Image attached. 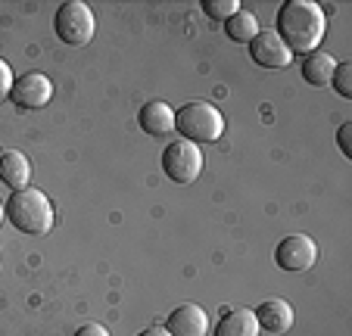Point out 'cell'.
<instances>
[{
    "mask_svg": "<svg viewBox=\"0 0 352 336\" xmlns=\"http://www.w3.org/2000/svg\"><path fill=\"white\" fill-rule=\"evenodd\" d=\"M290 53H312L327 34V13L315 0H287L278 10V28H274Z\"/></svg>",
    "mask_w": 352,
    "mask_h": 336,
    "instance_id": "1",
    "label": "cell"
},
{
    "mask_svg": "<svg viewBox=\"0 0 352 336\" xmlns=\"http://www.w3.org/2000/svg\"><path fill=\"white\" fill-rule=\"evenodd\" d=\"M3 215L16 231L28 234V237H44L54 231V205L34 187L10 193V199L3 203Z\"/></svg>",
    "mask_w": 352,
    "mask_h": 336,
    "instance_id": "2",
    "label": "cell"
},
{
    "mask_svg": "<svg viewBox=\"0 0 352 336\" xmlns=\"http://www.w3.org/2000/svg\"><path fill=\"white\" fill-rule=\"evenodd\" d=\"M175 128L181 140L190 144H215L225 134V115L212 103H187L175 112Z\"/></svg>",
    "mask_w": 352,
    "mask_h": 336,
    "instance_id": "3",
    "label": "cell"
},
{
    "mask_svg": "<svg viewBox=\"0 0 352 336\" xmlns=\"http://www.w3.org/2000/svg\"><path fill=\"white\" fill-rule=\"evenodd\" d=\"M54 28L63 44L85 47L87 41L94 38V32H97V22H94V13L87 3H81V0H66L54 16Z\"/></svg>",
    "mask_w": 352,
    "mask_h": 336,
    "instance_id": "4",
    "label": "cell"
},
{
    "mask_svg": "<svg viewBox=\"0 0 352 336\" xmlns=\"http://www.w3.org/2000/svg\"><path fill=\"white\" fill-rule=\"evenodd\" d=\"M203 150L190 140H172L162 150V172L168 175V181L175 184H193L203 175Z\"/></svg>",
    "mask_w": 352,
    "mask_h": 336,
    "instance_id": "5",
    "label": "cell"
},
{
    "mask_svg": "<svg viewBox=\"0 0 352 336\" xmlns=\"http://www.w3.org/2000/svg\"><path fill=\"white\" fill-rule=\"evenodd\" d=\"M10 100H13L16 109H41L54 100V81L44 72H25L22 78L13 81Z\"/></svg>",
    "mask_w": 352,
    "mask_h": 336,
    "instance_id": "6",
    "label": "cell"
},
{
    "mask_svg": "<svg viewBox=\"0 0 352 336\" xmlns=\"http://www.w3.org/2000/svg\"><path fill=\"white\" fill-rule=\"evenodd\" d=\"M315 258H318V246L306 234H290L274 249V262L284 271H309L315 265Z\"/></svg>",
    "mask_w": 352,
    "mask_h": 336,
    "instance_id": "7",
    "label": "cell"
},
{
    "mask_svg": "<svg viewBox=\"0 0 352 336\" xmlns=\"http://www.w3.org/2000/svg\"><path fill=\"white\" fill-rule=\"evenodd\" d=\"M250 60L262 69H284V66H290L293 53L287 50L284 41L274 32H259L250 41Z\"/></svg>",
    "mask_w": 352,
    "mask_h": 336,
    "instance_id": "8",
    "label": "cell"
},
{
    "mask_svg": "<svg viewBox=\"0 0 352 336\" xmlns=\"http://www.w3.org/2000/svg\"><path fill=\"white\" fill-rule=\"evenodd\" d=\"M166 330L172 336H206L209 317H206V311L199 309V305L184 302V305H178V309L168 315Z\"/></svg>",
    "mask_w": 352,
    "mask_h": 336,
    "instance_id": "9",
    "label": "cell"
},
{
    "mask_svg": "<svg viewBox=\"0 0 352 336\" xmlns=\"http://www.w3.org/2000/svg\"><path fill=\"white\" fill-rule=\"evenodd\" d=\"M253 315L259 321V330L265 333H287L293 327V309L287 299H265Z\"/></svg>",
    "mask_w": 352,
    "mask_h": 336,
    "instance_id": "10",
    "label": "cell"
},
{
    "mask_svg": "<svg viewBox=\"0 0 352 336\" xmlns=\"http://www.w3.org/2000/svg\"><path fill=\"white\" fill-rule=\"evenodd\" d=\"M0 181L13 190H25L32 181V162L22 156L19 150H3L0 153Z\"/></svg>",
    "mask_w": 352,
    "mask_h": 336,
    "instance_id": "11",
    "label": "cell"
},
{
    "mask_svg": "<svg viewBox=\"0 0 352 336\" xmlns=\"http://www.w3.org/2000/svg\"><path fill=\"white\" fill-rule=\"evenodd\" d=\"M138 122H140V128H144L146 134H153V137L172 134L175 131V109L168 103H162V100H153V103H146L144 109H140Z\"/></svg>",
    "mask_w": 352,
    "mask_h": 336,
    "instance_id": "12",
    "label": "cell"
},
{
    "mask_svg": "<svg viewBox=\"0 0 352 336\" xmlns=\"http://www.w3.org/2000/svg\"><path fill=\"white\" fill-rule=\"evenodd\" d=\"M215 336H259V321L253 309H228L215 324Z\"/></svg>",
    "mask_w": 352,
    "mask_h": 336,
    "instance_id": "13",
    "label": "cell"
},
{
    "mask_svg": "<svg viewBox=\"0 0 352 336\" xmlns=\"http://www.w3.org/2000/svg\"><path fill=\"white\" fill-rule=\"evenodd\" d=\"M333 69H337V60H333L327 50H312L306 53L302 60V78L312 87H327L333 78Z\"/></svg>",
    "mask_w": 352,
    "mask_h": 336,
    "instance_id": "14",
    "label": "cell"
},
{
    "mask_svg": "<svg viewBox=\"0 0 352 336\" xmlns=\"http://www.w3.org/2000/svg\"><path fill=\"white\" fill-rule=\"evenodd\" d=\"M225 32H228V38L231 41H237V44H250V41L259 34V22H256V16L253 13H234L231 19L225 22Z\"/></svg>",
    "mask_w": 352,
    "mask_h": 336,
    "instance_id": "15",
    "label": "cell"
},
{
    "mask_svg": "<svg viewBox=\"0 0 352 336\" xmlns=\"http://www.w3.org/2000/svg\"><path fill=\"white\" fill-rule=\"evenodd\" d=\"M203 13H206L209 19L228 22L234 13H240V3L237 0H203Z\"/></svg>",
    "mask_w": 352,
    "mask_h": 336,
    "instance_id": "16",
    "label": "cell"
},
{
    "mask_svg": "<svg viewBox=\"0 0 352 336\" xmlns=\"http://www.w3.org/2000/svg\"><path fill=\"white\" fill-rule=\"evenodd\" d=\"M331 85L337 87V93H340V97L352 100V66H349V63H337V69H333V78H331Z\"/></svg>",
    "mask_w": 352,
    "mask_h": 336,
    "instance_id": "17",
    "label": "cell"
},
{
    "mask_svg": "<svg viewBox=\"0 0 352 336\" xmlns=\"http://www.w3.org/2000/svg\"><path fill=\"white\" fill-rule=\"evenodd\" d=\"M13 69H10V63L0 56V103L3 100H10V91H13Z\"/></svg>",
    "mask_w": 352,
    "mask_h": 336,
    "instance_id": "18",
    "label": "cell"
},
{
    "mask_svg": "<svg viewBox=\"0 0 352 336\" xmlns=\"http://www.w3.org/2000/svg\"><path fill=\"white\" fill-rule=\"evenodd\" d=\"M349 134H352V122H346V125H340V131H337V144H340V153H343V156H346V159H352Z\"/></svg>",
    "mask_w": 352,
    "mask_h": 336,
    "instance_id": "19",
    "label": "cell"
},
{
    "mask_svg": "<svg viewBox=\"0 0 352 336\" xmlns=\"http://www.w3.org/2000/svg\"><path fill=\"white\" fill-rule=\"evenodd\" d=\"M75 336H109V330L100 327V324H85V327H78Z\"/></svg>",
    "mask_w": 352,
    "mask_h": 336,
    "instance_id": "20",
    "label": "cell"
},
{
    "mask_svg": "<svg viewBox=\"0 0 352 336\" xmlns=\"http://www.w3.org/2000/svg\"><path fill=\"white\" fill-rule=\"evenodd\" d=\"M138 336H172V333H168L166 327H146V330H140Z\"/></svg>",
    "mask_w": 352,
    "mask_h": 336,
    "instance_id": "21",
    "label": "cell"
},
{
    "mask_svg": "<svg viewBox=\"0 0 352 336\" xmlns=\"http://www.w3.org/2000/svg\"><path fill=\"white\" fill-rule=\"evenodd\" d=\"M3 218H7V215H3V203H0V224H3Z\"/></svg>",
    "mask_w": 352,
    "mask_h": 336,
    "instance_id": "22",
    "label": "cell"
}]
</instances>
